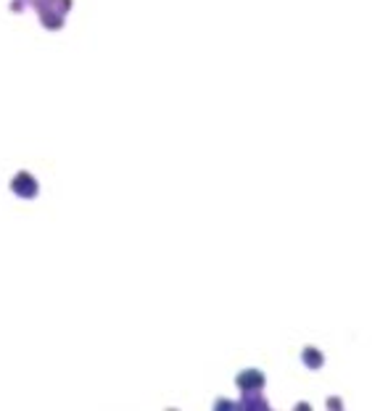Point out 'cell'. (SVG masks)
I'll list each match as a JSON object with an SVG mask.
<instances>
[{
    "instance_id": "2",
    "label": "cell",
    "mask_w": 388,
    "mask_h": 411,
    "mask_svg": "<svg viewBox=\"0 0 388 411\" xmlns=\"http://www.w3.org/2000/svg\"><path fill=\"white\" fill-rule=\"evenodd\" d=\"M13 187H16L19 195H27V198H32L37 193V185H35V179L29 177V174H19L16 182H13Z\"/></svg>"
},
{
    "instance_id": "4",
    "label": "cell",
    "mask_w": 388,
    "mask_h": 411,
    "mask_svg": "<svg viewBox=\"0 0 388 411\" xmlns=\"http://www.w3.org/2000/svg\"><path fill=\"white\" fill-rule=\"evenodd\" d=\"M243 409H270V403L259 395V390H246V398H243Z\"/></svg>"
},
{
    "instance_id": "3",
    "label": "cell",
    "mask_w": 388,
    "mask_h": 411,
    "mask_svg": "<svg viewBox=\"0 0 388 411\" xmlns=\"http://www.w3.org/2000/svg\"><path fill=\"white\" fill-rule=\"evenodd\" d=\"M301 361H304V367H309V369H319L325 364V356H322V351H317V348H304Z\"/></svg>"
},
{
    "instance_id": "5",
    "label": "cell",
    "mask_w": 388,
    "mask_h": 411,
    "mask_svg": "<svg viewBox=\"0 0 388 411\" xmlns=\"http://www.w3.org/2000/svg\"><path fill=\"white\" fill-rule=\"evenodd\" d=\"M328 406H333V409H341V401H338V398H330V401H328Z\"/></svg>"
},
{
    "instance_id": "1",
    "label": "cell",
    "mask_w": 388,
    "mask_h": 411,
    "mask_svg": "<svg viewBox=\"0 0 388 411\" xmlns=\"http://www.w3.org/2000/svg\"><path fill=\"white\" fill-rule=\"evenodd\" d=\"M235 382H238V387H240L243 393H246V390H262V387H264V375L259 369H246V372H240V375H238Z\"/></svg>"
}]
</instances>
